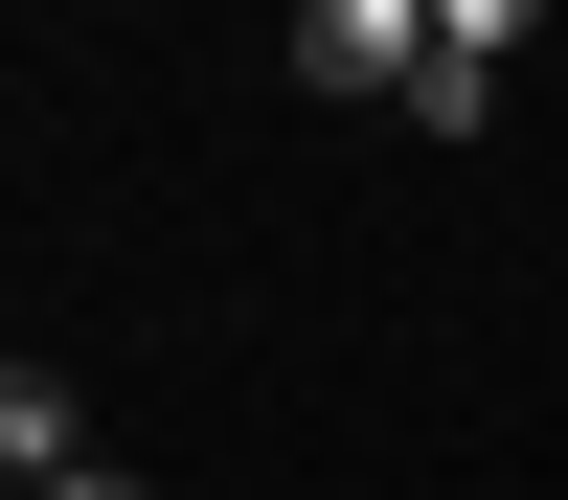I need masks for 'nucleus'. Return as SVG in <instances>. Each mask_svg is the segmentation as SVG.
Here are the masks:
<instances>
[{
    "mask_svg": "<svg viewBox=\"0 0 568 500\" xmlns=\"http://www.w3.org/2000/svg\"><path fill=\"white\" fill-rule=\"evenodd\" d=\"M0 500H23V478H0Z\"/></svg>",
    "mask_w": 568,
    "mask_h": 500,
    "instance_id": "5",
    "label": "nucleus"
},
{
    "mask_svg": "<svg viewBox=\"0 0 568 500\" xmlns=\"http://www.w3.org/2000/svg\"><path fill=\"white\" fill-rule=\"evenodd\" d=\"M409 69H433V0H296V91H387L409 114Z\"/></svg>",
    "mask_w": 568,
    "mask_h": 500,
    "instance_id": "1",
    "label": "nucleus"
},
{
    "mask_svg": "<svg viewBox=\"0 0 568 500\" xmlns=\"http://www.w3.org/2000/svg\"><path fill=\"white\" fill-rule=\"evenodd\" d=\"M500 45H524L500 0H433V69H409V136H478V114H500Z\"/></svg>",
    "mask_w": 568,
    "mask_h": 500,
    "instance_id": "2",
    "label": "nucleus"
},
{
    "mask_svg": "<svg viewBox=\"0 0 568 500\" xmlns=\"http://www.w3.org/2000/svg\"><path fill=\"white\" fill-rule=\"evenodd\" d=\"M45 500H136V478H114V455H91V478H45Z\"/></svg>",
    "mask_w": 568,
    "mask_h": 500,
    "instance_id": "4",
    "label": "nucleus"
},
{
    "mask_svg": "<svg viewBox=\"0 0 568 500\" xmlns=\"http://www.w3.org/2000/svg\"><path fill=\"white\" fill-rule=\"evenodd\" d=\"M0 478H91V409H69V364H0Z\"/></svg>",
    "mask_w": 568,
    "mask_h": 500,
    "instance_id": "3",
    "label": "nucleus"
}]
</instances>
